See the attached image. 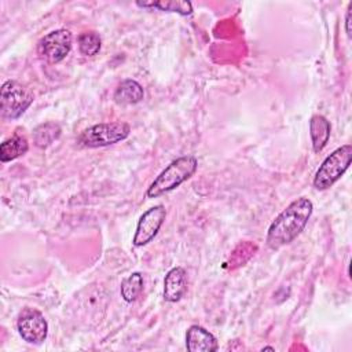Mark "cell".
I'll return each instance as SVG.
<instances>
[{"instance_id": "1", "label": "cell", "mask_w": 352, "mask_h": 352, "mask_svg": "<svg viewBox=\"0 0 352 352\" xmlns=\"http://www.w3.org/2000/svg\"><path fill=\"white\" fill-rule=\"evenodd\" d=\"M314 205L311 199L300 197L290 202L286 209H283L275 220L271 223L267 232V245L271 249H279L285 245L293 242L301 231L305 228Z\"/></svg>"}, {"instance_id": "15", "label": "cell", "mask_w": 352, "mask_h": 352, "mask_svg": "<svg viewBox=\"0 0 352 352\" xmlns=\"http://www.w3.org/2000/svg\"><path fill=\"white\" fill-rule=\"evenodd\" d=\"M143 8H157L160 11L177 12L180 15H190L192 12V4L186 0H162V1H150V3H136Z\"/></svg>"}, {"instance_id": "9", "label": "cell", "mask_w": 352, "mask_h": 352, "mask_svg": "<svg viewBox=\"0 0 352 352\" xmlns=\"http://www.w3.org/2000/svg\"><path fill=\"white\" fill-rule=\"evenodd\" d=\"M186 346L190 352H214L219 349L216 337L198 324H192L187 329Z\"/></svg>"}, {"instance_id": "14", "label": "cell", "mask_w": 352, "mask_h": 352, "mask_svg": "<svg viewBox=\"0 0 352 352\" xmlns=\"http://www.w3.org/2000/svg\"><path fill=\"white\" fill-rule=\"evenodd\" d=\"M60 126L56 122H43L33 131V142L37 147L45 148L60 136Z\"/></svg>"}, {"instance_id": "11", "label": "cell", "mask_w": 352, "mask_h": 352, "mask_svg": "<svg viewBox=\"0 0 352 352\" xmlns=\"http://www.w3.org/2000/svg\"><path fill=\"white\" fill-rule=\"evenodd\" d=\"M330 122L322 114H314L309 120V135L312 140V148L315 153L322 151L330 138Z\"/></svg>"}, {"instance_id": "6", "label": "cell", "mask_w": 352, "mask_h": 352, "mask_svg": "<svg viewBox=\"0 0 352 352\" xmlns=\"http://www.w3.org/2000/svg\"><path fill=\"white\" fill-rule=\"evenodd\" d=\"M19 336L29 344L40 345L48 336V323L44 315L36 308H23L16 319Z\"/></svg>"}, {"instance_id": "17", "label": "cell", "mask_w": 352, "mask_h": 352, "mask_svg": "<svg viewBox=\"0 0 352 352\" xmlns=\"http://www.w3.org/2000/svg\"><path fill=\"white\" fill-rule=\"evenodd\" d=\"M102 40L96 32H84L78 36V50L85 56H94L100 51Z\"/></svg>"}, {"instance_id": "3", "label": "cell", "mask_w": 352, "mask_h": 352, "mask_svg": "<svg viewBox=\"0 0 352 352\" xmlns=\"http://www.w3.org/2000/svg\"><path fill=\"white\" fill-rule=\"evenodd\" d=\"M352 160V146L344 144L327 155L318 168L314 177L316 190L330 188L349 168Z\"/></svg>"}, {"instance_id": "12", "label": "cell", "mask_w": 352, "mask_h": 352, "mask_svg": "<svg viewBox=\"0 0 352 352\" xmlns=\"http://www.w3.org/2000/svg\"><path fill=\"white\" fill-rule=\"evenodd\" d=\"M143 98H144L143 87L132 78L121 81L117 85L114 95H113L114 102L118 104H136Z\"/></svg>"}, {"instance_id": "16", "label": "cell", "mask_w": 352, "mask_h": 352, "mask_svg": "<svg viewBox=\"0 0 352 352\" xmlns=\"http://www.w3.org/2000/svg\"><path fill=\"white\" fill-rule=\"evenodd\" d=\"M143 290V276L140 272H132L129 276H126L122 282H121V297L126 301V302H132L135 301L140 293Z\"/></svg>"}, {"instance_id": "13", "label": "cell", "mask_w": 352, "mask_h": 352, "mask_svg": "<svg viewBox=\"0 0 352 352\" xmlns=\"http://www.w3.org/2000/svg\"><path fill=\"white\" fill-rule=\"evenodd\" d=\"M29 150V143L25 136L15 135L0 144V161L10 162L18 157L26 154Z\"/></svg>"}, {"instance_id": "10", "label": "cell", "mask_w": 352, "mask_h": 352, "mask_svg": "<svg viewBox=\"0 0 352 352\" xmlns=\"http://www.w3.org/2000/svg\"><path fill=\"white\" fill-rule=\"evenodd\" d=\"M187 290V275L183 267H173L164 279V300L168 302L179 301Z\"/></svg>"}, {"instance_id": "2", "label": "cell", "mask_w": 352, "mask_h": 352, "mask_svg": "<svg viewBox=\"0 0 352 352\" xmlns=\"http://www.w3.org/2000/svg\"><path fill=\"white\" fill-rule=\"evenodd\" d=\"M198 161L194 155H182L173 160L148 186L146 195L148 198H157L165 192H169L188 180L197 170Z\"/></svg>"}, {"instance_id": "18", "label": "cell", "mask_w": 352, "mask_h": 352, "mask_svg": "<svg viewBox=\"0 0 352 352\" xmlns=\"http://www.w3.org/2000/svg\"><path fill=\"white\" fill-rule=\"evenodd\" d=\"M351 22H352V3H349L348 10H346V15H345V32H346V36H348V37L352 36Z\"/></svg>"}, {"instance_id": "5", "label": "cell", "mask_w": 352, "mask_h": 352, "mask_svg": "<svg viewBox=\"0 0 352 352\" xmlns=\"http://www.w3.org/2000/svg\"><path fill=\"white\" fill-rule=\"evenodd\" d=\"M33 94L29 88L15 80H7L0 91V110L7 120L21 117L33 102Z\"/></svg>"}, {"instance_id": "7", "label": "cell", "mask_w": 352, "mask_h": 352, "mask_svg": "<svg viewBox=\"0 0 352 352\" xmlns=\"http://www.w3.org/2000/svg\"><path fill=\"white\" fill-rule=\"evenodd\" d=\"M72 50V33L66 29L52 30L40 38L37 51L51 63L63 60Z\"/></svg>"}, {"instance_id": "8", "label": "cell", "mask_w": 352, "mask_h": 352, "mask_svg": "<svg viewBox=\"0 0 352 352\" xmlns=\"http://www.w3.org/2000/svg\"><path fill=\"white\" fill-rule=\"evenodd\" d=\"M165 217H166V209L164 205H155L147 209L138 221L132 243L136 248H140L151 242L158 234L161 226L164 224Z\"/></svg>"}, {"instance_id": "19", "label": "cell", "mask_w": 352, "mask_h": 352, "mask_svg": "<svg viewBox=\"0 0 352 352\" xmlns=\"http://www.w3.org/2000/svg\"><path fill=\"white\" fill-rule=\"evenodd\" d=\"M261 351H275V348H272V346H264Z\"/></svg>"}, {"instance_id": "4", "label": "cell", "mask_w": 352, "mask_h": 352, "mask_svg": "<svg viewBox=\"0 0 352 352\" xmlns=\"http://www.w3.org/2000/svg\"><path fill=\"white\" fill-rule=\"evenodd\" d=\"M131 126L122 121L100 122L84 129L77 142L78 144L89 148H98L118 143L129 136Z\"/></svg>"}]
</instances>
